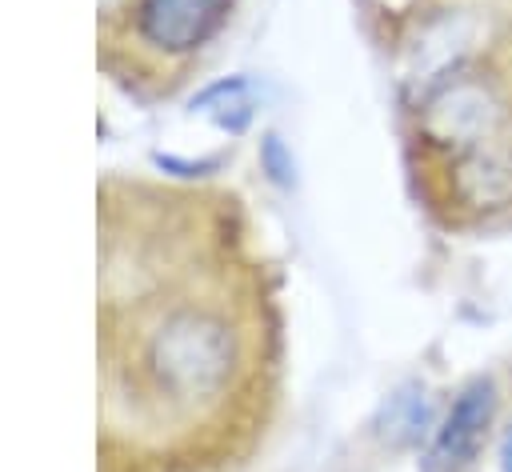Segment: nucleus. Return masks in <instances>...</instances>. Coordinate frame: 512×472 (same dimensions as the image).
Masks as SVG:
<instances>
[{
    "label": "nucleus",
    "instance_id": "7ed1b4c3",
    "mask_svg": "<svg viewBox=\"0 0 512 472\" xmlns=\"http://www.w3.org/2000/svg\"><path fill=\"white\" fill-rule=\"evenodd\" d=\"M492 424H496V384L492 376H476L452 396L448 412L436 420L428 448L420 456V472H476Z\"/></svg>",
    "mask_w": 512,
    "mask_h": 472
},
{
    "label": "nucleus",
    "instance_id": "f03ea898",
    "mask_svg": "<svg viewBox=\"0 0 512 472\" xmlns=\"http://www.w3.org/2000/svg\"><path fill=\"white\" fill-rule=\"evenodd\" d=\"M500 124H504V100L496 84L480 72L452 68L420 100V136L444 156L500 140Z\"/></svg>",
    "mask_w": 512,
    "mask_h": 472
},
{
    "label": "nucleus",
    "instance_id": "f257e3e1",
    "mask_svg": "<svg viewBox=\"0 0 512 472\" xmlns=\"http://www.w3.org/2000/svg\"><path fill=\"white\" fill-rule=\"evenodd\" d=\"M232 332L228 320L208 308H172L148 332L140 348V380L152 384L156 400L168 404H200L228 388L232 376Z\"/></svg>",
    "mask_w": 512,
    "mask_h": 472
},
{
    "label": "nucleus",
    "instance_id": "39448f33",
    "mask_svg": "<svg viewBox=\"0 0 512 472\" xmlns=\"http://www.w3.org/2000/svg\"><path fill=\"white\" fill-rule=\"evenodd\" d=\"M448 196L464 212H500L512 204V148L504 140L448 156Z\"/></svg>",
    "mask_w": 512,
    "mask_h": 472
},
{
    "label": "nucleus",
    "instance_id": "423d86ee",
    "mask_svg": "<svg viewBox=\"0 0 512 472\" xmlns=\"http://www.w3.org/2000/svg\"><path fill=\"white\" fill-rule=\"evenodd\" d=\"M432 428H436L432 424V400L424 396V388L420 384L400 388L392 396V404H388V436H392V444H416Z\"/></svg>",
    "mask_w": 512,
    "mask_h": 472
},
{
    "label": "nucleus",
    "instance_id": "20e7f679",
    "mask_svg": "<svg viewBox=\"0 0 512 472\" xmlns=\"http://www.w3.org/2000/svg\"><path fill=\"white\" fill-rule=\"evenodd\" d=\"M228 0H140L136 36L160 56H188L220 28Z\"/></svg>",
    "mask_w": 512,
    "mask_h": 472
},
{
    "label": "nucleus",
    "instance_id": "0eeeda50",
    "mask_svg": "<svg viewBox=\"0 0 512 472\" xmlns=\"http://www.w3.org/2000/svg\"><path fill=\"white\" fill-rule=\"evenodd\" d=\"M500 472H512V428H504L500 436Z\"/></svg>",
    "mask_w": 512,
    "mask_h": 472
}]
</instances>
